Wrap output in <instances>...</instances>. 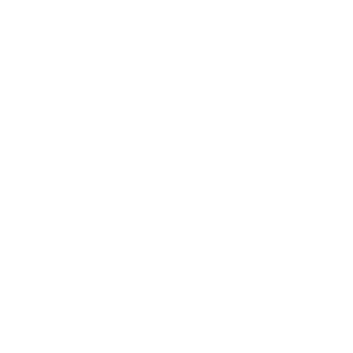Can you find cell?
Returning <instances> with one entry per match:
<instances>
[]
</instances>
